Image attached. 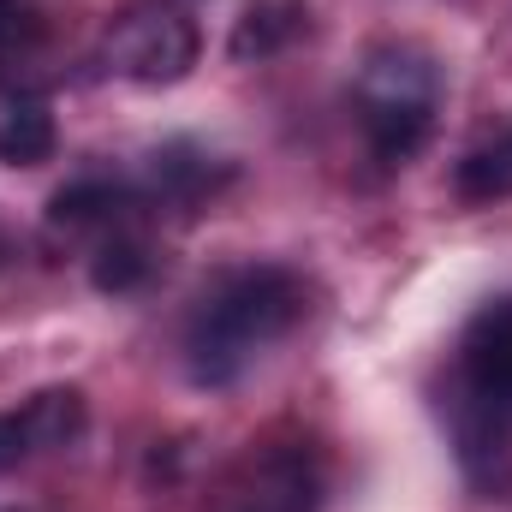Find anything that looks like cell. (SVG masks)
Masks as SVG:
<instances>
[{
    "mask_svg": "<svg viewBox=\"0 0 512 512\" xmlns=\"http://www.w3.org/2000/svg\"><path fill=\"white\" fill-rule=\"evenodd\" d=\"M30 453H36V441H30L24 411H0V477H6L12 465H24Z\"/></svg>",
    "mask_w": 512,
    "mask_h": 512,
    "instance_id": "obj_14",
    "label": "cell"
},
{
    "mask_svg": "<svg viewBox=\"0 0 512 512\" xmlns=\"http://www.w3.org/2000/svg\"><path fill=\"white\" fill-rule=\"evenodd\" d=\"M149 274H155V256H149V245H143V233H137V227H126V233H108V239L96 245L90 280H96L102 292H137Z\"/></svg>",
    "mask_w": 512,
    "mask_h": 512,
    "instance_id": "obj_12",
    "label": "cell"
},
{
    "mask_svg": "<svg viewBox=\"0 0 512 512\" xmlns=\"http://www.w3.org/2000/svg\"><path fill=\"white\" fill-rule=\"evenodd\" d=\"M227 179V167H215V155L209 149H197V143H167V149H155L149 155V203H179V209H191V203H203L215 185Z\"/></svg>",
    "mask_w": 512,
    "mask_h": 512,
    "instance_id": "obj_7",
    "label": "cell"
},
{
    "mask_svg": "<svg viewBox=\"0 0 512 512\" xmlns=\"http://www.w3.org/2000/svg\"><path fill=\"white\" fill-rule=\"evenodd\" d=\"M42 48V18L30 0H0V78H18Z\"/></svg>",
    "mask_w": 512,
    "mask_h": 512,
    "instance_id": "obj_13",
    "label": "cell"
},
{
    "mask_svg": "<svg viewBox=\"0 0 512 512\" xmlns=\"http://www.w3.org/2000/svg\"><path fill=\"white\" fill-rule=\"evenodd\" d=\"M322 507V465L310 447H251L215 483L203 512H316Z\"/></svg>",
    "mask_w": 512,
    "mask_h": 512,
    "instance_id": "obj_4",
    "label": "cell"
},
{
    "mask_svg": "<svg viewBox=\"0 0 512 512\" xmlns=\"http://www.w3.org/2000/svg\"><path fill=\"white\" fill-rule=\"evenodd\" d=\"M298 30H304V6L298 0H262V6H251L239 18V30H233V60H268Z\"/></svg>",
    "mask_w": 512,
    "mask_h": 512,
    "instance_id": "obj_11",
    "label": "cell"
},
{
    "mask_svg": "<svg viewBox=\"0 0 512 512\" xmlns=\"http://www.w3.org/2000/svg\"><path fill=\"white\" fill-rule=\"evenodd\" d=\"M304 316V280L292 268L251 262V268H227L191 310L185 322V370L197 387H233L262 346H274L280 334H292Z\"/></svg>",
    "mask_w": 512,
    "mask_h": 512,
    "instance_id": "obj_1",
    "label": "cell"
},
{
    "mask_svg": "<svg viewBox=\"0 0 512 512\" xmlns=\"http://www.w3.org/2000/svg\"><path fill=\"white\" fill-rule=\"evenodd\" d=\"M197 54H203V30L179 0H131L126 12L108 18V36H102L108 72L149 90L191 78Z\"/></svg>",
    "mask_w": 512,
    "mask_h": 512,
    "instance_id": "obj_3",
    "label": "cell"
},
{
    "mask_svg": "<svg viewBox=\"0 0 512 512\" xmlns=\"http://www.w3.org/2000/svg\"><path fill=\"white\" fill-rule=\"evenodd\" d=\"M352 108H358V126L364 143L382 167H405L441 114V72L423 48H405V42H387L376 48L364 66H358V84H352Z\"/></svg>",
    "mask_w": 512,
    "mask_h": 512,
    "instance_id": "obj_2",
    "label": "cell"
},
{
    "mask_svg": "<svg viewBox=\"0 0 512 512\" xmlns=\"http://www.w3.org/2000/svg\"><path fill=\"white\" fill-rule=\"evenodd\" d=\"M143 203H149V197H143L137 185H126V179L84 173V179H72V185L54 191V203H48V233H54V239H96V245H102L108 233H126Z\"/></svg>",
    "mask_w": 512,
    "mask_h": 512,
    "instance_id": "obj_6",
    "label": "cell"
},
{
    "mask_svg": "<svg viewBox=\"0 0 512 512\" xmlns=\"http://www.w3.org/2000/svg\"><path fill=\"white\" fill-rule=\"evenodd\" d=\"M453 191L465 203H507L512 197V120L495 137H483L477 149H465V161L453 167Z\"/></svg>",
    "mask_w": 512,
    "mask_h": 512,
    "instance_id": "obj_9",
    "label": "cell"
},
{
    "mask_svg": "<svg viewBox=\"0 0 512 512\" xmlns=\"http://www.w3.org/2000/svg\"><path fill=\"white\" fill-rule=\"evenodd\" d=\"M459 393L512 423V298H495L471 316L459 340Z\"/></svg>",
    "mask_w": 512,
    "mask_h": 512,
    "instance_id": "obj_5",
    "label": "cell"
},
{
    "mask_svg": "<svg viewBox=\"0 0 512 512\" xmlns=\"http://www.w3.org/2000/svg\"><path fill=\"white\" fill-rule=\"evenodd\" d=\"M12 256H18V251H12V233H6V227H0V268H6V262H12Z\"/></svg>",
    "mask_w": 512,
    "mask_h": 512,
    "instance_id": "obj_15",
    "label": "cell"
},
{
    "mask_svg": "<svg viewBox=\"0 0 512 512\" xmlns=\"http://www.w3.org/2000/svg\"><path fill=\"white\" fill-rule=\"evenodd\" d=\"M60 131H54V108L42 96H12L0 108V161L6 167H42L54 155Z\"/></svg>",
    "mask_w": 512,
    "mask_h": 512,
    "instance_id": "obj_8",
    "label": "cell"
},
{
    "mask_svg": "<svg viewBox=\"0 0 512 512\" xmlns=\"http://www.w3.org/2000/svg\"><path fill=\"white\" fill-rule=\"evenodd\" d=\"M24 423H30V441L36 453H66L78 435H84V393L78 387H42L30 405H24Z\"/></svg>",
    "mask_w": 512,
    "mask_h": 512,
    "instance_id": "obj_10",
    "label": "cell"
}]
</instances>
